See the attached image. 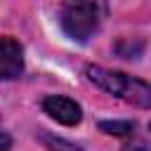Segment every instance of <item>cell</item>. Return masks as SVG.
<instances>
[{"instance_id": "cell-7", "label": "cell", "mask_w": 151, "mask_h": 151, "mask_svg": "<svg viewBox=\"0 0 151 151\" xmlns=\"http://www.w3.org/2000/svg\"><path fill=\"white\" fill-rule=\"evenodd\" d=\"M142 50H144V42H130V40H120L118 45H116V52L120 54V57H125V59H134V57H139L142 54Z\"/></svg>"}, {"instance_id": "cell-3", "label": "cell", "mask_w": 151, "mask_h": 151, "mask_svg": "<svg viewBox=\"0 0 151 151\" xmlns=\"http://www.w3.org/2000/svg\"><path fill=\"white\" fill-rule=\"evenodd\" d=\"M42 111H45L47 116H52L57 123L68 125V127H71V125H78V123H80V118H83L80 106H78L73 99L61 97V94L45 97V99H42Z\"/></svg>"}, {"instance_id": "cell-9", "label": "cell", "mask_w": 151, "mask_h": 151, "mask_svg": "<svg viewBox=\"0 0 151 151\" xmlns=\"http://www.w3.org/2000/svg\"><path fill=\"white\" fill-rule=\"evenodd\" d=\"M0 137H2V146H0V151H9V134H7V132H0Z\"/></svg>"}, {"instance_id": "cell-6", "label": "cell", "mask_w": 151, "mask_h": 151, "mask_svg": "<svg viewBox=\"0 0 151 151\" xmlns=\"http://www.w3.org/2000/svg\"><path fill=\"white\" fill-rule=\"evenodd\" d=\"M40 142L50 149V151H83L78 144L73 142H66L61 137H54V134H47V132H40Z\"/></svg>"}, {"instance_id": "cell-8", "label": "cell", "mask_w": 151, "mask_h": 151, "mask_svg": "<svg viewBox=\"0 0 151 151\" xmlns=\"http://www.w3.org/2000/svg\"><path fill=\"white\" fill-rule=\"evenodd\" d=\"M120 151H151L144 142H130V144H125Z\"/></svg>"}, {"instance_id": "cell-2", "label": "cell", "mask_w": 151, "mask_h": 151, "mask_svg": "<svg viewBox=\"0 0 151 151\" xmlns=\"http://www.w3.org/2000/svg\"><path fill=\"white\" fill-rule=\"evenodd\" d=\"M104 7L97 2H71L61 9V28L64 33L76 40V42H85L92 38V33L99 28V17H101Z\"/></svg>"}, {"instance_id": "cell-4", "label": "cell", "mask_w": 151, "mask_h": 151, "mask_svg": "<svg viewBox=\"0 0 151 151\" xmlns=\"http://www.w3.org/2000/svg\"><path fill=\"white\" fill-rule=\"evenodd\" d=\"M21 71H24V57H21L19 42H14L12 38H2L0 40V78L12 80V78H19Z\"/></svg>"}, {"instance_id": "cell-1", "label": "cell", "mask_w": 151, "mask_h": 151, "mask_svg": "<svg viewBox=\"0 0 151 151\" xmlns=\"http://www.w3.org/2000/svg\"><path fill=\"white\" fill-rule=\"evenodd\" d=\"M85 76L99 90H104L127 104H134L139 109H151V85L149 83L132 78L127 73H120V71L104 68V66H87Z\"/></svg>"}, {"instance_id": "cell-5", "label": "cell", "mask_w": 151, "mask_h": 151, "mask_svg": "<svg viewBox=\"0 0 151 151\" xmlns=\"http://www.w3.org/2000/svg\"><path fill=\"white\" fill-rule=\"evenodd\" d=\"M99 130L106 134H113V137H130L134 132V123H130V120H101Z\"/></svg>"}]
</instances>
